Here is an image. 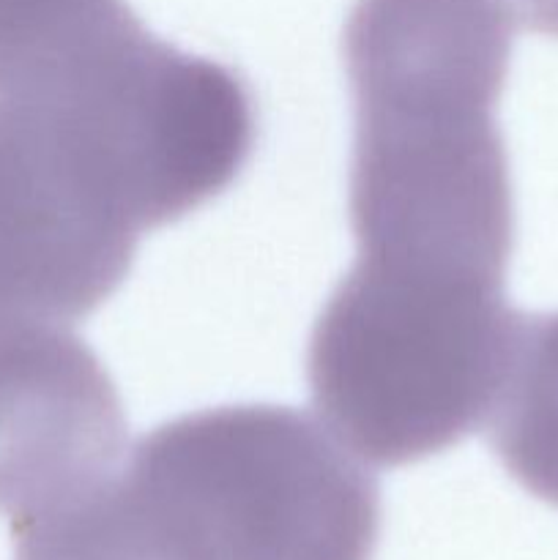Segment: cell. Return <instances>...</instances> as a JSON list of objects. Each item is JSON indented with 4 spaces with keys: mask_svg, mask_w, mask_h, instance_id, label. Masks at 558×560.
<instances>
[{
    "mask_svg": "<svg viewBox=\"0 0 558 560\" xmlns=\"http://www.w3.org/2000/svg\"><path fill=\"white\" fill-rule=\"evenodd\" d=\"M239 173L224 85L146 27L55 80L0 93V323L91 315L146 230Z\"/></svg>",
    "mask_w": 558,
    "mask_h": 560,
    "instance_id": "1",
    "label": "cell"
},
{
    "mask_svg": "<svg viewBox=\"0 0 558 560\" xmlns=\"http://www.w3.org/2000/svg\"><path fill=\"white\" fill-rule=\"evenodd\" d=\"M509 55L503 0L353 5L345 66L356 273L435 293H503L514 208L496 107Z\"/></svg>",
    "mask_w": 558,
    "mask_h": 560,
    "instance_id": "2",
    "label": "cell"
},
{
    "mask_svg": "<svg viewBox=\"0 0 558 560\" xmlns=\"http://www.w3.org/2000/svg\"><path fill=\"white\" fill-rule=\"evenodd\" d=\"M148 560H372L381 492L323 421L235 405L167 421L107 487Z\"/></svg>",
    "mask_w": 558,
    "mask_h": 560,
    "instance_id": "3",
    "label": "cell"
},
{
    "mask_svg": "<svg viewBox=\"0 0 558 560\" xmlns=\"http://www.w3.org/2000/svg\"><path fill=\"white\" fill-rule=\"evenodd\" d=\"M520 315L507 299L383 290L345 277L310 339L312 399L364 463H419L479 430Z\"/></svg>",
    "mask_w": 558,
    "mask_h": 560,
    "instance_id": "4",
    "label": "cell"
},
{
    "mask_svg": "<svg viewBox=\"0 0 558 560\" xmlns=\"http://www.w3.org/2000/svg\"><path fill=\"white\" fill-rule=\"evenodd\" d=\"M124 454V405L96 353L60 323H0V514L96 495Z\"/></svg>",
    "mask_w": 558,
    "mask_h": 560,
    "instance_id": "5",
    "label": "cell"
},
{
    "mask_svg": "<svg viewBox=\"0 0 558 560\" xmlns=\"http://www.w3.org/2000/svg\"><path fill=\"white\" fill-rule=\"evenodd\" d=\"M487 421L503 468L531 495L558 506V312L520 315Z\"/></svg>",
    "mask_w": 558,
    "mask_h": 560,
    "instance_id": "6",
    "label": "cell"
},
{
    "mask_svg": "<svg viewBox=\"0 0 558 560\" xmlns=\"http://www.w3.org/2000/svg\"><path fill=\"white\" fill-rule=\"evenodd\" d=\"M137 25L124 0H0V93L49 82Z\"/></svg>",
    "mask_w": 558,
    "mask_h": 560,
    "instance_id": "7",
    "label": "cell"
},
{
    "mask_svg": "<svg viewBox=\"0 0 558 560\" xmlns=\"http://www.w3.org/2000/svg\"><path fill=\"white\" fill-rule=\"evenodd\" d=\"M14 560H148L102 492L11 523Z\"/></svg>",
    "mask_w": 558,
    "mask_h": 560,
    "instance_id": "8",
    "label": "cell"
},
{
    "mask_svg": "<svg viewBox=\"0 0 558 560\" xmlns=\"http://www.w3.org/2000/svg\"><path fill=\"white\" fill-rule=\"evenodd\" d=\"M528 31L558 38V0H503Z\"/></svg>",
    "mask_w": 558,
    "mask_h": 560,
    "instance_id": "9",
    "label": "cell"
}]
</instances>
